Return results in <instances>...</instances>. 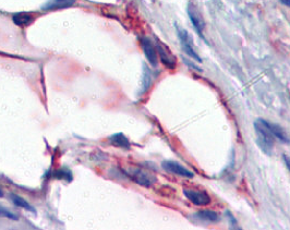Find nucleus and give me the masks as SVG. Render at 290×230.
Listing matches in <instances>:
<instances>
[{"mask_svg": "<svg viewBox=\"0 0 290 230\" xmlns=\"http://www.w3.org/2000/svg\"><path fill=\"white\" fill-rule=\"evenodd\" d=\"M254 129L258 136L257 144L260 147V150L266 155H272L275 144V137L268 129L266 120L258 119L254 122Z\"/></svg>", "mask_w": 290, "mask_h": 230, "instance_id": "obj_1", "label": "nucleus"}, {"mask_svg": "<svg viewBox=\"0 0 290 230\" xmlns=\"http://www.w3.org/2000/svg\"><path fill=\"white\" fill-rule=\"evenodd\" d=\"M280 3H283L287 7H290V0H280Z\"/></svg>", "mask_w": 290, "mask_h": 230, "instance_id": "obj_19", "label": "nucleus"}, {"mask_svg": "<svg viewBox=\"0 0 290 230\" xmlns=\"http://www.w3.org/2000/svg\"><path fill=\"white\" fill-rule=\"evenodd\" d=\"M12 20L18 26H27L33 22V17L27 12H19L13 14Z\"/></svg>", "mask_w": 290, "mask_h": 230, "instance_id": "obj_13", "label": "nucleus"}, {"mask_svg": "<svg viewBox=\"0 0 290 230\" xmlns=\"http://www.w3.org/2000/svg\"><path fill=\"white\" fill-rule=\"evenodd\" d=\"M156 50L157 54L159 55V58H161V61L165 65L167 68L169 69H175L176 67V59L173 57L169 49L166 46H164L161 42H157L156 44Z\"/></svg>", "mask_w": 290, "mask_h": 230, "instance_id": "obj_8", "label": "nucleus"}, {"mask_svg": "<svg viewBox=\"0 0 290 230\" xmlns=\"http://www.w3.org/2000/svg\"><path fill=\"white\" fill-rule=\"evenodd\" d=\"M183 194L191 203L197 206H206L211 203V198L204 191L183 189Z\"/></svg>", "mask_w": 290, "mask_h": 230, "instance_id": "obj_4", "label": "nucleus"}, {"mask_svg": "<svg viewBox=\"0 0 290 230\" xmlns=\"http://www.w3.org/2000/svg\"><path fill=\"white\" fill-rule=\"evenodd\" d=\"M266 124L268 129L270 130V132L273 133V136L275 137V138H277L280 142L283 143H289V138H287L286 133L283 130V128L278 126L276 123H270L268 121H266Z\"/></svg>", "mask_w": 290, "mask_h": 230, "instance_id": "obj_12", "label": "nucleus"}, {"mask_svg": "<svg viewBox=\"0 0 290 230\" xmlns=\"http://www.w3.org/2000/svg\"><path fill=\"white\" fill-rule=\"evenodd\" d=\"M162 167L164 170L169 172V174L185 177V178H193L194 177V174L192 171L188 170L185 167H182L180 164L173 161H164L162 162Z\"/></svg>", "mask_w": 290, "mask_h": 230, "instance_id": "obj_5", "label": "nucleus"}, {"mask_svg": "<svg viewBox=\"0 0 290 230\" xmlns=\"http://www.w3.org/2000/svg\"><path fill=\"white\" fill-rule=\"evenodd\" d=\"M152 82V79H151V72H149V70L146 66L144 65V71H143V89L140 94H143L146 92L148 90L149 85H151Z\"/></svg>", "mask_w": 290, "mask_h": 230, "instance_id": "obj_15", "label": "nucleus"}, {"mask_svg": "<svg viewBox=\"0 0 290 230\" xmlns=\"http://www.w3.org/2000/svg\"><path fill=\"white\" fill-rule=\"evenodd\" d=\"M127 175L135 184L142 185L144 188H151L156 182L155 176L151 174V172L142 169H130L129 171H127Z\"/></svg>", "mask_w": 290, "mask_h": 230, "instance_id": "obj_2", "label": "nucleus"}, {"mask_svg": "<svg viewBox=\"0 0 290 230\" xmlns=\"http://www.w3.org/2000/svg\"><path fill=\"white\" fill-rule=\"evenodd\" d=\"M0 215H2V216H4V217L11 218V219H13V220H17V219H18V217L16 216V215L12 214V213H10V212H9V210L4 209V208H2V207H0Z\"/></svg>", "mask_w": 290, "mask_h": 230, "instance_id": "obj_16", "label": "nucleus"}, {"mask_svg": "<svg viewBox=\"0 0 290 230\" xmlns=\"http://www.w3.org/2000/svg\"><path fill=\"white\" fill-rule=\"evenodd\" d=\"M283 160H284L285 165L287 167V169L290 171V157L287 155H283Z\"/></svg>", "mask_w": 290, "mask_h": 230, "instance_id": "obj_18", "label": "nucleus"}, {"mask_svg": "<svg viewBox=\"0 0 290 230\" xmlns=\"http://www.w3.org/2000/svg\"><path fill=\"white\" fill-rule=\"evenodd\" d=\"M177 31H178V36H179V40H180L183 51H185L188 56L191 57L192 59L196 60L197 62H201L202 59L200 58V56L196 54L194 48H193V43L189 33L179 26H177Z\"/></svg>", "mask_w": 290, "mask_h": 230, "instance_id": "obj_3", "label": "nucleus"}, {"mask_svg": "<svg viewBox=\"0 0 290 230\" xmlns=\"http://www.w3.org/2000/svg\"><path fill=\"white\" fill-rule=\"evenodd\" d=\"M109 141L116 147H121V148H129L130 147V142L128 140V138L121 132L113 134V136L109 138Z\"/></svg>", "mask_w": 290, "mask_h": 230, "instance_id": "obj_10", "label": "nucleus"}, {"mask_svg": "<svg viewBox=\"0 0 290 230\" xmlns=\"http://www.w3.org/2000/svg\"><path fill=\"white\" fill-rule=\"evenodd\" d=\"M2 196H3V192H2V190L0 189V198H2Z\"/></svg>", "mask_w": 290, "mask_h": 230, "instance_id": "obj_20", "label": "nucleus"}, {"mask_svg": "<svg viewBox=\"0 0 290 230\" xmlns=\"http://www.w3.org/2000/svg\"><path fill=\"white\" fill-rule=\"evenodd\" d=\"M10 199H11V201L14 204H16L17 206H19V207L26 209V210H28V212L34 213V214L36 213L35 208H34L33 206L30 203H28L25 199H23L22 196L18 195V194H10Z\"/></svg>", "mask_w": 290, "mask_h": 230, "instance_id": "obj_14", "label": "nucleus"}, {"mask_svg": "<svg viewBox=\"0 0 290 230\" xmlns=\"http://www.w3.org/2000/svg\"><path fill=\"white\" fill-rule=\"evenodd\" d=\"M194 217L200 220H203V222H209V223H216L220 219L219 215L216 212H214V210H207V209L197 212L194 215Z\"/></svg>", "mask_w": 290, "mask_h": 230, "instance_id": "obj_11", "label": "nucleus"}, {"mask_svg": "<svg viewBox=\"0 0 290 230\" xmlns=\"http://www.w3.org/2000/svg\"><path fill=\"white\" fill-rule=\"evenodd\" d=\"M188 16H189L190 21L192 23L193 27L195 28L196 33L202 37V32L204 30V26H205L204 19H203L201 13L199 12V10H197L194 4H192L191 2L188 4Z\"/></svg>", "mask_w": 290, "mask_h": 230, "instance_id": "obj_6", "label": "nucleus"}, {"mask_svg": "<svg viewBox=\"0 0 290 230\" xmlns=\"http://www.w3.org/2000/svg\"><path fill=\"white\" fill-rule=\"evenodd\" d=\"M226 215H227V216H228V220H230L231 227L235 228L237 226V220H236V218L233 216V215H231L230 212H226Z\"/></svg>", "mask_w": 290, "mask_h": 230, "instance_id": "obj_17", "label": "nucleus"}, {"mask_svg": "<svg viewBox=\"0 0 290 230\" xmlns=\"http://www.w3.org/2000/svg\"><path fill=\"white\" fill-rule=\"evenodd\" d=\"M141 46L144 51V55L147 58L149 64L153 67H156L158 64V54L155 46L153 45L152 41L145 36L141 37Z\"/></svg>", "mask_w": 290, "mask_h": 230, "instance_id": "obj_7", "label": "nucleus"}, {"mask_svg": "<svg viewBox=\"0 0 290 230\" xmlns=\"http://www.w3.org/2000/svg\"><path fill=\"white\" fill-rule=\"evenodd\" d=\"M75 3V0H48L46 3L42 6V10L51 11L59 10V9H66Z\"/></svg>", "mask_w": 290, "mask_h": 230, "instance_id": "obj_9", "label": "nucleus"}]
</instances>
